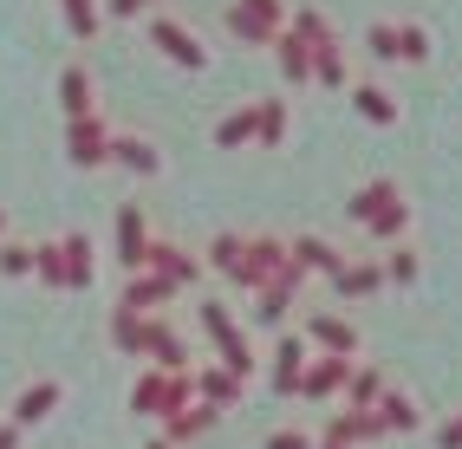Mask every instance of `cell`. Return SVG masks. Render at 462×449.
I'll use <instances>...</instances> for the list:
<instances>
[{"mask_svg":"<svg viewBox=\"0 0 462 449\" xmlns=\"http://www.w3.org/2000/svg\"><path fill=\"white\" fill-rule=\"evenodd\" d=\"M267 20H273V0H241V7H235L241 33H267Z\"/></svg>","mask_w":462,"mask_h":449,"instance_id":"obj_1","label":"cell"},{"mask_svg":"<svg viewBox=\"0 0 462 449\" xmlns=\"http://www.w3.org/2000/svg\"><path fill=\"white\" fill-rule=\"evenodd\" d=\"M157 40H163V46H170L176 59H189V66H202V46H196L189 33H182V26H170V20H163V26H157Z\"/></svg>","mask_w":462,"mask_h":449,"instance_id":"obj_2","label":"cell"},{"mask_svg":"<svg viewBox=\"0 0 462 449\" xmlns=\"http://www.w3.org/2000/svg\"><path fill=\"white\" fill-rule=\"evenodd\" d=\"M59 391H52V384H40V391H26V404H20V417H46V404H52Z\"/></svg>","mask_w":462,"mask_h":449,"instance_id":"obj_3","label":"cell"},{"mask_svg":"<svg viewBox=\"0 0 462 449\" xmlns=\"http://www.w3.org/2000/svg\"><path fill=\"white\" fill-rule=\"evenodd\" d=\"M66 7H72V26H79V33H91V0H66Z\"/></svg>","mask_w":462,"mask_h":449,"instance_id":"obj_4","label":"cell"},{"mask_svg":"<svg viewBox=\"0 0 462 449\" xmlns=\"http://www.w3.org/2000/svg\"><path fill=\"white\" fill-rule=\"evenodd\" d=\"M443 443H462V424H456V430H443Z\"/></svg>","mask_w":462,"mask_h":449,"instance_id":"obj_5","label":"cell"},{"mask_svg":"<svg viewBox=\"0 0 462 449\" xmlns=\"http://www.w3.org/2000/svg\"><path fill=\"white\" fill-rule=\"evenodd\" d=\"M117 7H125V14H137V7H143V0H117Z\"/></svg>","mask_w":462,"mask_h":449,"instance_id":"obj_6","label":"cell"}]
</instances>
